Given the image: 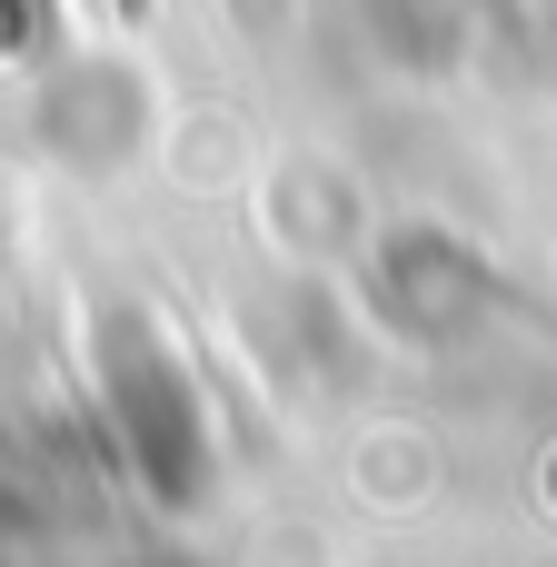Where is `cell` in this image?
<instances>
[{
	"mask_svg": "<svg viewBox=\"0 0 557 567\" xmlns=\"http://www.w3.org/2000/svg\"><path fill=\"white\" fill-rule=\"evenodd\" d=\"M90 369H100V419H110L120 458L140 468V488L159 508H199L209 478H219V458H209V399H199L179 339L149 309H100Z\"/></svg>",
	"mask_w": 557,
	"mask_h": 567,
	"instance_id": "obj_1",
	"label": "cell"
},
{
	"mask_svg": "<svg viewBox=\"0 0 557 567\" xmlns=\"http://www.w3.org/2000/svg\"><path fill=\"white\" fill-rule=\"evenodd\" d=\"M159 130V90L140 60L120 50H70L40 90H30V140L60 169H120L140 140Z\"/></svg>",
	"mask_w": 557,
	"mask_h": 567,
	"instance_id": "obj_3",
	"label": "cell"
},
{
	"mask_svg": "<svg viewBox=\"0 0 557 567\" xmlns=\"http://www.w3.org/2000/svg\"><path fill=\"white\" fill-rule=\"evenodd\" d=\"M488 299H498L488 259H478L468 239L429 229V219L389 229L379 259H369V319H379L389 339H409V349H448V339H468V329L488 319Z\"/></svg>",
	"mask_w": 557,
	"mask_h": 567,
	"instance_id": "obj_2",
	"label": "cell"
}]
</instances>
